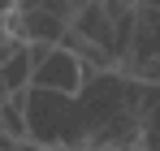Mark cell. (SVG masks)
Masks as SVG:
<instances>
[{"instance_id":"7a4b0ae2","label":"cell","mask_w":160,"mask_h":151,"mask_svg":"<svg viewBox=\"0 0 160 151\" xmlns=\"http://www.w3.org/2000/svg\"><path fill=\"white\" fill-rule=\"evenodd\" d=\"M18 151H69V147H35V143H22Z\"/></svg>"},{"instance_id":"6da1fadb","label":"cell","mask_w":160,"mask_h":151,"mask_svg":"<svg viewBox=\"0 0 160 151\" xmlns=\"http://www.w3.org/2000/svg\"><path fill=\"white\" fill-rule=\"evenodd\" d=\"M30 91H56V95H78L82 91V65L65 48H52L30 74Z\"/></svg>"},{"instance_id":"3957f363","label":"cell","mask_w":160,"mask_h":151,"mask_svg":"<svg viewBox=\"0 0 160 151\" xmlns=\"http://www.w3.org/2000/svg\"><path fill=\"white\" fill-rule=\"evenodd\" d=\"M134 4H138V9H156V13H160V0H134Z\"/></svg>"}]
</instances>
